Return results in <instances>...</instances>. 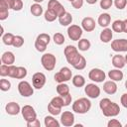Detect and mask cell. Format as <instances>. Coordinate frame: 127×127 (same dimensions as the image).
Segmentation results:
<instances>
[{
	"instance_id": "cell-1",
	"label": "cell",
	"mask_w": 127,
	"mask_h": 127,
	"mask_svg": "<svg viewBox=\"0 0 127 127\" xmlns=\"http://www.w3.org/2000/svg\"><path fill=\"white\" fill-rule=\"evenodd\" d=\"M99 107L106 117H115L120 113V107L117 103L111 101L109 98H102L99 101Z\"/></svg>"
},
{
	"instance_id": "cell-2",
	"label": "cell",
	"mask_w": 127,
	"mask_h": 127,
	"mask_svg": "<svg viewBox=\"0 0 127 127\" xmlns=\"http://www.w3.org/2000/svg\"><path fill=\"white\" fill-rule=\"evenodd\" d=\"M91 108V102L86 97H81L76 99L72 103V111L78 114H85Z\"/></svg>"
},
{
	"instance_id": "cell-3",
	"label": "cell",
	"mask_w": 127,
	"mask_h": 127,
	"mask_svg": "<svg viewBox=\"0 0 127 127\" xmlns=\"http://www.w3.org/2000/svg\"><path fill=\"white\" fill-rule=\"evenodd\" d=\"M64 56H65V59H66V62L70 64V65H75L77 64V62L80 60L81 58V55L79 54L78 52V49L75 48L74 46H66L64 48Z\"/></svg>"
},
{
	"instance_id": "cell-4",
	"label": "cell",
	"mask_w": 127,
	"mask_h": 127,
	"mask_svg": "<svg viewBox=\"0 0 127 127\" xmlns=\"http://www.w3.org/2000/svg\"><path fill=\"white\" fill-rule=\"evenodd\" d=\"M41 64L43 65V67L48 70V71H52L55 66H56V64H57V59L56 57L53 55V54H50V53H46L42 56L41 58Z\"/></svg>"
},
{
	"instance_id": "cell-5",
	"label": "cell",
	"mask_w": 127,
	"mask_h": 127,
	"mask_svg": "<svg viewBox=\"0 0 127 127\" xmlns=\"http://www.w3.org/2000/svg\"><path fill=\"white\" fill-rule=\"evenodd\" d=\"M72 77V72L71 70L67 67V66H64L60 69V71H58L55 74V80L58 83H62V82H66L68 80H70Z\"/></svg>"
},
{
	"instance_id": "cell-6",
	"label": "cell",
	"mask_w": 127,
	"mask_h": 127,
	"mask_svg": "<svg viewBox=\"0 0 127 127\" xmlns=\"http://www.w3.org/2000/svg\"><path fill=\"white\" fill-rule=\"evenodd\" d=\"M26 80H21L18 83V91H19L20 95H22L23 97H30V96H32L34 94V88Z\"/></svg>"
},
{
	"instance_id": "cell-7",
	"label": "cell",
	"mask_w": 127,
	"mask_h": 127,
	"mask_svg": "<svg viewBox=\"0 0 127 127\" xmlns=\"http://www.w3.org/2000/svg\"><path fill=\"white\" fill-rule=\"evenodd\" d=\"M67 36L72 41H79L82 36V28L78 25H70L67 28Z\"/></svg>"
},
{
	"instance_id": "cell-8",
	"label": "cell",
	"mask_w": 127,
	"mask_h": 127,
	"mask_svg": "<svg viewBox=\"0 0 127 127\" xmlns=\"http://www.w3.org/2000/svg\"><path fill=\"white\" fill-rule=\"evenodd\" d=\"M21 113L26 122L33 121L37 118V113H36L34 107L31 105H24L21 109Z\"/></svg>"
},
{
	"instance_id": "cell-9",
	"label": "cell",
	"mask_w": 127,
	"mask_h": 127,
	"mask_svg": "<svg viewBox=\"0 0 127 127\" xmlns=\"http://www.w3.org/2000/svg\"><path fill=\"white\" fill-rule=\"evenodd\" d=\"M105 77V72L100 68H92L88 72V78L94 82H103Z\"/></svg>"
},
{
	"instance_id": "cell-10",
	"label": "cell",
	"mask_w": 127,
	"mask_h": 127,
	"mask_svg": "<svg viewBox=\"0 0 127 127\" xmlns=\"http://www.w3.org/2000/svg\"><path fill=\"white\" fill-rule=\"evenodd\" d=\"M46 75L43 72H35L32 76V83L34 88L36 89H41L44 87V85L46 84Z\"/></svg>"
},
{
	"instance_id": "cell-11",
	"label": "cell",
	"mask_w": 127,
	"mask_h": 127,
	"mask_svg": "<svg viewBox=\"0 0 127 127\" xmlns=\"http://www.w3.org/2000/svg\"><path fill=\"white\" fill-rule=\"evenodd\" d=\"M84 92L89 98H97L100 95V88L95 83H88L84 87Z\"/></svg>"
},
{
	"instance_id": "cell-12",
	"label": "cell",
	"mask_w": 127,
	"mask_h": 127,
	"mask_svg": "<svg viewBox=\"0 0 127 127\" xmlns=\"http://www.w3.org/2000/svg\"><path fill=\"white\" fill-rule=\"evenodd\" d=\"M61 124L65 127L74 125V114L70 111H64L61 114Z\"/></svg>"
},
{
	"instance_id": "cell-13",
	"label": "cell",
	"mask_w": 127,
	"mask_h": 127,
	"mask_svg": "<svg viewBox=\"0 0 127 127\" xmlns=\"http://www.w3.org/2000/svg\"><path fill=\"white\" fill-rule=\"evenodd\" d=\"M111 49L114 52H127V40L126 39H116L111 42Z\"/></svg>"
},
{
	"instance_id": "cell-14",
	"label": "cell",
	"mask_w": 127,
	"mask_h": 127,
	"mask_svg": "<svg viewBox=\"0 0 127 127\" xmlns=\"http://www.w3.org/2000/svg\"><path fill=\"white\" fill-rule=\"evenodd\" d=\"M48 8L53 10L58 15V17H60L61 15H63L65 12L64 7L58 0H50L49 3H48Z\"/></svg>"
},
{
	"instance_id": "cell-15",
	"label": "cell",
	"mask_w": 127,
	"mask_h": 127,
	"mask_svg": "<svg viewBox=\"0 0 127 127\" xmlns=\"http://www.w3.org/2000/svg\"><path fill=\"white\" fill-rule=\"evenodd\" d=\"M81 28L85 32H92L95 29V21L92 17H84L81 21Z\"/></svg>"
},
{
	"instance_id": "cell-16",
	"label": "cell",
	"mask_w": 127,
	"mask_h": 127,
	"mask_svg": "<svg viewBox=\"0 0 127 127\" xmlns=\"http://www.w3.org/2000/svg\"><path fill=\"white\" fill-rule=\"evenodd\" d=\"M21 107L20 105L17 103V102H14V101H11V102H8L5 106V111L7 114L9 115H17L21 112Z\"/></svg>"
},
{
	"instance_id": "cell-17",
	"label": "cell",
	"mask_w": 127,
	"mask_h": 127,
	"mask_svg": "<svg viewBox=\"0 0 127 127\" xmlns=\"http://www.w3.org/2000/svg\"><path fill=\"white\" fill-rule=\"evenodd\" d=\"M103 90L105 93L107 94H114L116 93L117 91V84H116V81L114 80H107L103 83Z\"/></svg>"
},
{
	"instance_id": "cell-18",
	"label": "cell",
	"mask_w": 127,
	"mask_h": 127,
	"mask_svg": "<svg viewBox=\"0 0 127 127\" xmlns=\"http://www.w3.org/2000/svg\"><path fill=\"white\" fill-rule=\"evenodd\" d=\"M99 38H100V41H101L102 43L107 44V43L111 42V40H112V38H113V31H112V29L104 28V29L102 30V32L100 33Z\"/></svg>"
},
{
	"instance_id": "cell-19",
	"label": "cell",
	"mask_w": 127,
	"mask_h": 127,
	"mask_svg": "<svg viewBox=\"0 0 127 127\" xmlns=\"http://www.w3.org/2000/svg\"><path fill=\"white\" fill-rule=\"evenodd\" d=\"M111 22V16L108 14V13H102L98 16V19H97V23L100 27L102 28H107L109 26Z\"/></svg>"
},
{
	"instance_id": "cell-20",
	"label": "cell",
	"mask_w": 127,
	"mask_h": 127,
	"mask_svg": "<svg viewBox=\"0 0 127 127\" xmlns=\"http://www.w3.org/2000/svg\"><path fill=\"white\" fill-rule=\"evenodd\" d=\"M1 62H2V64H7V65L13 64L15 63V56H14V54L12 52H10V51H7V52L3 53L2 56H1Z\"/></svg>"
},
{
	"instance_id": "cell-21",
	"label": "cell",
	"mask_w": 127,
	"mask_h": 127,
	"mask_svg": "<svg viewBox=\"0 0 127 127\" xmlns=\"http://www.w3.org/2000/svg\"><path fill=\"white\" fill-rule=\"evenodd\" d=\"M112 64L115 68H123L126 64V62H125V57L121 56V55H115L113 56L112 58Z\"/></svg>"
},
{
	"instance_id": "cell-22",
	"label": "cell",
	"mask_w": 127,
	"mask_h": 127,
	"mask_svg": "<svg viewBox=\"0 0 127 127\" xmlns=\"http://www.w3.org/2000/svg\"><path fill=\"white\" fill-rule=\"evenodd\" d=\"M123 72L119 69V68H114V69H110L108 71V77L111 79V80H114V81H121L123 79Z\"/></svg>"
},
{
	"instance_id": "cell-23",
	"label": "cell",
	"mask_w": 127,
	"mask_h": 127,
	"mask_svg": "<svg viewBox=\"0 0 127 127\" xmlns=\"http://www.w3.org/2000/svg\"><path fill=\"white\" fill-rule=\"evenodd\" d=\"M59 22L62 26H69L72 22V16L70 13L68 12H64L63 15H61L59 17Z\"/></svg>"
},
{
	"instance_id": "cell-24",
	"label": "cell",
	"mask_w": 127,
	"mask_h": 127,
	"mask_svg": "<svg viewBox=\"0 0 127 127\" xmlns=\"http://www.w3.org/2000/svg\"><path fill=\"white\" fill-rule=\"evenodd\" d=\"M44 124L46 127H60V122L53 116H46L44 119Z\"/></svg>"
},
{
	"instance_id": "cell-25",
	"label": "cell",
	"mask_w": 127,
	"mask_h": 127,
	"mask_svg": "<svg viewBox=\"0 0 127 127\" xmlns=\"http://www.w3.org/2000/svg\"><path fill=\"white\" fill-rule=\"evenodd\" d=\"M30 11H31V13H32L35 17L41 16V15L43 14V12H44L43 7L40 5V3H34V4H32L31 7H30Z\"/></svg>"
},
{
	"instance_id": "cell-26",
	"label": "cell",
	"mask_w": 127,
	"mask_h": 127,
	"mask_svg": "<svg viewBox=\"0 0 127 127\" xmlns=\"http://www.w3.org/2000/svg\"><path fill=\"white\" fill-rule=\"evenodd\" d=\"M71 79H72V84L75 87H82L85 85V78L81 74H76Z\"/></svg>"
},
{
	"instance_id": "cell-27",
	"label": "cell",
	"mask_w": 127,
	"mask_h": 127,
	"mask_svg": "<svg viewBox=\"0 0 127 127\" xmlns=\"http://www.w3.org/2000/svg\"><path fill=\"white\" fill-rule=\"evenodd\" d=\"M57 92H58V94L59 95H65V94H67V93H69V86L66 84V83H64V82H62V83H59L58 85H57Z\"/></svg>"
},
{
	"instance_id": "cell-28",
	"label": "cell",
	"mask_w": 127,
	"mask_h": 127,
	"mask_svg": "<svg viewBox=\"0 0 127 127\" xmlns=\"http://www.w3.org/2000/svg\"><path fill=\"white\" fill-rule=\"evenodd\" d=\"M90 46H91V44H90V42H89L87 39H80V40L78 41V44H77V47H78L77 49H78L79 51L85 52V51L89 50Z\"/></svg>"
},
{
	"instance_id": "cell-29",
	"label": "cell",
	"mask_w": 127,
	"mask_h": 127,
	"mask_svg": "<svg viewBox=\"0 0 127 127\" xmlns=\"http://www.w3.org/2000/svg\"><path fill=\"white\" fill-rule=\"evenodd\" d=\"M44 17H45V20H46L47 22H54L57 18H59L58 15H57L53 10H51V9H49V8L45 11Z\"/></svg>"
},
{
	"instance_id": "cell-30",
	"label": "cell",
	"mask_w": 127,
	"mask_h": 127,
	"mask_svg": "<svg viewBox=\"0 0 127 127\" xmlns=\"http://www.w3.org/2000/svg\"><path fill=\"white\" fill-rule=\"evenodd\" d=\"M14 38H15V35H13L12 33H6L2 36V42L6 46H12L14 42Z\"/></svg>"
},
{
	"instance_id": "cell-31",
	"label": "cell",
	"mask_w": 127,
	"mask_h": 127,
	"mask_svg": "<svg viewBox=\"0 0 127 127\" xmlns=\"http://www.w3.org/2000/svg\"><path fill=\"white\" fill-rule=\"evenodd\" d=\"M112 31L116 33L123 32V21L122 20H115L112 23Z\"/></svg>"
},
{
	"instance_id": "cell-32",
	"label": "cell",
	"mask_w": 127,
	"mask_h": 127,
	"mask_svg": "<svg viewBox=\"0 0 127 127\" xmlns=\"http://www.w3.org/2000/svg\"><path fill=\"white\" fill-rule=\"evenodd\" d=\"M50 103H52L53 105H55L57 107H60V108H63L64 107V99H63V97L61 95L60 96L53 97L52 100L50 101Z\"/></svg>"
},
{
	"instance_id": "cell-33",
	"label": "cell",
	"mask_w": 127,
	"mask_h": 127,
	"mask_svg": "<svg viewBox=\"0 0 127 127\" xmlns=\"http://www.w3.org/2000/svg\"><path fill=\"white\" fill-rule=\"evenodd\" d=\"M48 111L51 113V115H55V116H57V115L61 114V112H62V108L57 107V106L53 105L52 103H49V104H48Z\"/></svg>"
},
{
	"instance_id": "cell-34",
	"label": "cell",
	"mask_w": 127,
	"mask_h": 127,
	"mask_svg": "<svg viewBox=\"0 0 127 127\" xmlns=\"http://www.w3.org/2000/svg\"><path fill=\"white\" fill-rule=\"evenodd\" d=\"M53 39H54L55 44H56V45H59V46L63 45V44L64 43V41H65V40H64V36L62 33H56V34L54 35Z\"/></svg>"
},
{
	"instance_id": "cell-35",
	"label": "cell",
	"mask_w": 127,
	"mask_h": 127,
	"mask_svg": "<svg viewBox=\"0 0 127 127\" xmlns=\"http://www.w3.org/2000/svg\"><path fill=\"white\" fill-rule=\"evenodd\" d=\"M10 88H11V82L8 79L2 78L0 80V89L2 91H8Z\"/></svg>"
},
{
	"instance_id": "cell-36",
	"label": "cell",
	"mask_w": 127,
	"mask_h": 127,
	"mask_svg": "<svg viewBox=\"0 0 127 127\" xmlns=\"http://www.w3.org/2000/svg\"><path fill=\"white\" fill-rule=\"evenodd\" d=\"M85 66H86V60H85V58L83 56H81V58L77 62V64L75 65H73V67L75 69H77V70H81V69L85 68Z\"/></svg>"
},
{
	"instance_id": "cell-37",
	"label": "cell",
	"mask_w": 127,
	"mask_h": 127,
	"mask_svg": "<svg viewBox=\"0 0 127 127\" xmlns=\"http://www.w3.org/2000/svg\"><path fill=\"white\" fill-rule=\"evenodd\" d=\"M26 76H27V69H26V67H24V66H18L16 78L17 79H23Z\"/></svg>"
},
{
	"instance_id": "cell-38",
	"label": "cell",
	"mask_w": 127,
	"mask_h": 127,
	"mask_svg": "<svg viewBox=\"0 0 127 127\" xmlns=\"http://www.w3.org/2000/svg\"><path fill=\"white\" fill-rule=\"evenodd\" d=\"M47 46L48 45H46L45 43H43V42H41V41H39V40L36 39V41H35V48H36V50L38 52H40V53L45 52L46 49H47Z\"/></svg>"
},
{
	"instance_id": "cell-39",
	"label": "cell",
	"mask_w": 127,
	"mask_h": 127,
	"mask_svg": "<svg viewBox=\"0 0 127 127\" xmlns=\"http://www.w3.org/2000/svg\"><path fill=\"white\" fill-rule=\"evenodd\" d=\"M24 38L22 36H15L14 38V42H13V47L15 48H21L24 45Z\"/></svg>"
},
{
	"instance_id": "cell-40",
	"label": "cell",
	"mask_w": 127,
	"mask_h": 127,
	"mask_svg": "<svg viewBox=\"0 0 127 127\" xmlns=\"http://www.w3.org/2000/svg\"><path fill=\"white\" fill-rule=\"evenodd\" d=\"M37 40H39V41L45 43L46 45H49V44H50V41H51V37H50L49 34L42 33V34H40V35L37 37Z\"/></svg>"
},
{
	"instance_id": "cell-41",
	"label": "cell",
	"mask_w": 127,
	"mask_h": 127,
	"mask_svg": "<svg viewBox=\"0 0 127 127\" xmlns=\"http://www.w3.org/2000/svg\"><path fill=\"white\" fill-rule=\"evenodd\" d=\"M100 8L103 10H108L113 5V0H100Z\"/></svg>"
},
{
	"instance_id": "cell-42",
	"label": "cell",
	"mask_w": 127,
	"mask_h": 127,
	"mask_svg": "<svg viewBox=\"0 0 127 127\" xmlns=\"http://www.w3.org/2000/svg\"><path fill=\"white\" fill-rule=\"evenodd\" d=\"M14 4V0H0V7L12 9Z\"/></svg>"
},
{
	"instance_id": "cell-43",
	"label": "cell",
	"mask_w": 127,
	"mask_h": 127,
	"mask_svg": "<svg viewBox=\"0 0 127 127\" xmlns=\"http://www.w3.org/2000/svg\"><path fill=\"white\" fill-rule=\"evenodd\" d=\"M17 70H18V66L11 64L9 65V70H8V76L12 77V78H16L17 75Z\"/></svg>"
},
{
	"instance_id": "cell-44",
	"label": "cell",
	"mask_w": 127,
	"mask_h": 127,
	"mask_svg": "<svg viewBox=\"0 0 127 127\" xmlns=\"http://www.w3.org/2000/svg\"><path fill=\"white\" fill-rule=\"evenodd\" d=\"M113 4L115 5V7L119 10H122L126 7L127 5V0H114L113 1Z\"/></svg>"
},
{
	"instance_id": "cell-45",
	"label": "cell",
	"mask_w": 127,
	"mask_h": 127,
	"mask_svg": "<svg viewBox=\"0 0 127 127\" xmlns=\"http://www.w3.org/2000/svg\"><path fill=\"white\" fill-rule=\"evenodd\" d=\"M8 16H9V9L0 7V20L4 21L8 18Z\"/></svg>"
},
{
	"instance_id": "cell-46",
	"label": "cell",
	"mask_w": 127,
	"mask_h": 127,
	"mask_svg": "<svg viewBox=\"0 0 127 127\" xmlns=\"http://www.w3.org/2000/svg\"><path fill=\"white\" fill-rule=\"evenodd\" d=\"M24 6V3L22 0H14V4H13V10L14 11H21L22 8Z\"/></svg>"
},
{
	"instance_id": "cell-47",
	"label": "cell",
	"mask_w": 127,
	"mask_h": 127,
	"mask_svg": "<svg viewBox=\"0 0 127 127\" xmlns=\"http://www.w3.org/2000/svg\"><path fill=\"white\" fill-rule=\"evenodd\" d=\"M108 127H122V123L117 119H110L107 122Z\"/></svg>"
},
{
	"instance_id": "cell-48",
	"label": "cell",
	"mask_w": 127,
	"mask_h": 127,
	"mask_svg": "<svg viewBox=\"0 0 127 127\" xmlns=\"http://www.w3.org/2000/svg\"><path fill=\"white\" fill-rule=\"evenodd\" d=\"M8 70H9V65L2 64L0 66V75L1 76H7L8 75Z\"/></svg>"
},
{
	"instance_id": "cell-49",
	"label": "cell",
	"mask_w": 127,
	"mask_h": 127,
	"mask_svg": "<svg viewBox=\"0 0 127 127\" xmlns=\"http://www.w3.org/2000/svg\"><path fill=\"white\" fill-rule=\"evenodd\" d=\"M62 96V95H61ZM63 97V99H64V106H68L70 103H71V95H70V93H67V94H65V95H63L62 96Z\"/></svg>"
},
{
	"instance_id": "cell-50",
	"label": "cell",
	"mask_w": 127,
	"mask_h": 127,
	"mask_svg": "<svg viewBox=\"0 0 127 127\" xmlns=\"http://www.w3.org/2000/svg\"><path fill=\"white\" fill-rule=\"evenodd\" d=\"M71 5L75 9H80L83 6V0H73L71 2Z\"/></svg>"
},
{
	"instance_id": "cell-51",
	"label": "cell",
	"mask_w": 127,
	"mask_h": 127,
	"mask_svg": "<svg viewBox=\"0 0 127 127\" xmlns=\"http://www.w3.org/2000/svg\"><path fill=\"white\" fill-rule=\"evenodd\" d=\"M27 126L28 127H40L41 126V123L39 121V119H35L33 121H30V122H27Z\"/></svg>"
},
{
	"instance_id": "cell-52",
	"label": "cell",
	"mask_w": 127,
	"mask_h": 127,
	"mask_svg": "<svg viewBox=\"0 0 127 127\" xmlns=\"http://www.w3.org/2000/svg\"><path fill=\"white\" fill-rule=\"evenodd\" d=\"M120 102H121V104H122L123 107L127 108V93H123V94L121 95Z\"/></svg>"
},
{
	"instance_id": "cell-53",
	"label": "cell",
	"mask_w": 127,
	"mask_h": 127,
	"mask_svg": "<svg viewBox=\"0 0 127 127\" xmlns=\"http://www.w3.org/2000/svg\"><path fill=\"white\" fill-rule=\"evenodd\" d=\"M123 32L127 33V19L123 20Z\"/></svg>"
},
{
	"instance_id": "cell-54",
	"label": "cell",
	"mask_w": 127,
	"mask_h": 127,
	"mask_svg": "<svg viewBox=\"0 0 127 127\" xmlns=\"http://www.w3.org/2000/svg\"><path fill=\"white\" fill-rule=\"evenodd\" d=\"M85 1H86L88 4H90V5H93V4H95V3H96L98 0H85Z\"/></svg>"
},
{
	"instance_id": "cell-55",
	"label": "cell",
	"mask_w": 127,
	"mask_h": 127,
	"mask_svg": "<svg viewBox=\"0 0 127 127\" xmlns=\"http://www.w3.org/2000/svg\"><path fill=\"white\" fill-rule=\"evenodd\" d=\"M35 3H41V2H43L44 0H33Z\"/></svg>"
},
{
	"instance_id": "cell-56",
	"label": "cell",
	"mask_w": 127,
	"mask_h": 127,
	"mask_svg": "<svg viewBox=\"0 0 127 127\" xmlns=\"http://www.w3.org/2000/svg\"><path fill=\"white\" fill-rule=\"evenodd\" d=\"M125 88H126V89H127V80H126V81H125Z\"/></svg>"
},
{
	"instance_id": "cell-57",
	"label": "cell",
	"mask_w": 127,
	"mask_h": 127,
	"mask_svg": "<svg viewBox=\"0 0 127 127\" xmlns=\"http://www.w3.org/2000/svg\"><path fill=\"white\" fill-rule=\"evenodd\" d=\"M125 62H126V64H127V55L125 56Z\"/></svg>"
},
{
	"instance_id": "cell-58",
	"label": "cell",
	"mask_w": 127,
	"mask_h": 127,
	"mask_svg": "<svg viewBox=\"0 0 127 127\" xmlns=\"http://www.w3.org/2000/svg\"><path fill=\"white\" fill-rule=\"evenodd\" d=\"M68 1H69V2H72V1H73V0H68Z\"/></svg>"
},
{
	"instance_id": "cell-59",
	"label": "cell",
	"mask_w": 127,
	"mask_h": 127,
	"mask_svg": "<svg viewBox=\"0 0 127 127\" xmlns=\"http://www.w3.org/2000/svg\"><path fill=\"white\" fill-rule=\"evenodd\" d=\"M125 126H126V127H127V124H126V125H125Z\"/></svg>"
}]
</instances>
